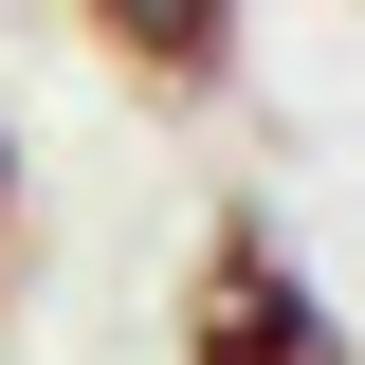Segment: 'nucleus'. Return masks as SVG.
<instances>
[{
    "label": "nucleus",
    "instance_id": "1",
    "mask_svg": "<svg viewBox=\"0 0 365 365\" xmlns=\"http://www.w3.org/2000/svg\"><path fill=\"white\" fill-rule=\"evenodd\" d=\"M182 365H347V311H329V274L292 256L274 201H220L201 256H182V311H165Z\"/></svg>",
    "mask_w": 365,
    "mask_h": 365
},
{
    "label": "nucleus",
    "instance_id": "2",
    "mask_svg": "<svg viewBox=\"0 0 365 365\" xmlns=\"http://www.w3.org/2000/svg\"><path fill=\"white\" fill-rule=\"evenodd\" d=\"M73 37L146 91V110H201L237 91V37H256V0H73Z\"/></svg>",
    "mask_w": 365,
    "mask_h": 365
},
{
    "label": "nucleus",
    "instance_id": "3",
    "mask_svg": "<svg viewBox=\"0 0 365 365\" xmlns=\"http://www.w3.org/2000/svg\"><path fill=\"white\" fill-rule=\"evenodd\" d=\"M0 237H19V128H0Z\"/></svg>",
    "mask_w": 365,
    "mask_h": 365
},
{
    "label": "nucleus",
    "instance_id": "4",
    "mask_svg": "<svg viewBox=\"0 0 365 365\" xmlns=\"http://www.w3.org/2000/svg\"><path fill=\"white\" fill-rule=\"evenodd\" d=\"M0 274H19V256H0Z\"/></svg>",
    "mask_w": 365,
    "mask_h": 365
}]
</instances>
